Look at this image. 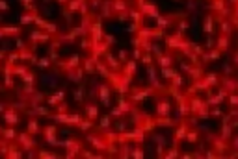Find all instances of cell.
<instances>
[{
    "label": "cell",
    "instance_id": "1",
    "mask_svg": "<svg viewBox=\"0 0 238 159\" xmlns=\"http://www.w3.org/2000/svg\"><path fill=\"white\" fill-rule=\"evenodd\" d=\"M28 135H30V133L26 132V133H20L17 139H19V143H22L24 148H34V146H35V141H34L32 137H28Z\"/></svg>",
    "mask_w": 238,
    "mask_h": 159
},
{
    "label": "cell",
    "instance_id": "6",
    "mask_svg": "<svg viewBox=\"0 0 238 159\" xmlns=\"http://www.w3.org/2000/svg\"><path fill=\"white\" fill-rule=\"evenodd\" d=\"M86 113H88V119H97V113H99V111H97L95 106H88V107H86Z\"/></svg>",
    "mask_w": 238,
    "mask_h": 159
},
{
    "label": "cell",
    "instance_id": "2",
    "mask_svg": "<svg viewBox=\"0 0 238 159\" xmlns=\"http://www.w3.org/2000/svg\"><path fill=\"white\" fill-rule=\"evenodd\" d=\"M88 141H89V143H93V146H95L97 150H106V146H108L102 139H99V137H95V135H89V137H88Z\"/></svg>",
    "mask_w": 238,
    "mask_h": 159
},
{
    "label": "cell",
    "instance_id": "8",
    "mask_svg": "<svg viewBox=\"0 0 238 159\" xmlns=\"http://www.w3.org/2000/svg\"><path fill=\"white\" fill-rule=\"evenodd\" d=\"M80 130H82V132L91 130V122H82V124H80Z\"/></svg>",
    "mask_w": 238,
    "mask_h": 159
},
{
    "label": "cell",
    "instance_id": "3",
    "mask_svg": "<svg viewBox=\"0 0 238 159\" xmlns=\"http://www.w3.org/2000/svg\"><path fill=\"white\" fill-rule=\"evenodd\" d=\"M43 135L47 137V141H48V143H52V144L56 143V128H54V126H50V128H47Z\"/></svg>",
    "mask_w": 238,
    "mask_h": 159
},
{
    "label": "cell",
    "instance_id": "7",
    "mask_svg": "<svg viewBox=\"0 0 238 159\" xmlns=\"http://www.w3.org/2000/svg\"><path fill=\"white\" fill-rule=\"evenodd\" d=\"M28 133H39V126H37V122L35 120H32V122H28Z\"/></svg>",
    "mask_w": 238,
    "mask_h": 159
},
{
    "label": "cell",
    "instance_id": "5",
    "mask_svg": "<svg viewBox=\"0 0 238 159\" xmlns=\"http://www.w3.org/2000/svg\"><path fill=\"white\" fill-rule=\"evenodd\" d=\"M2 135L7 139V141H13L15 137H17V133H15V130H11V128H7V130H2Z\"/></svg>",
    "mask_w": 238,
    "mask_h": 159
},
{
    "label": "cell",
    "instance_id": "4",
    "mask_svg": "<svg viewBox=\"0 0 238 159\" xmlns=\"http://www.w3.org/2000/svg\"><path fill=\"white\" fill-rule=\"evenodd\" d=\"M4 119H6V122H7L9 126H13V124H17V122H19V117H17V113H13V111H6Z\"/></svg>",
    "mask_w": 238,
    "mask_h": 159
},
{
    "label": "cell",
    "instance_id": "9",
    "mask_svg": "<svg viewBox=\"0 0 238 159\" xmlns=\"http://www.w3.org/2000/svg\"><path fill=\"white\" fill-rule=\"evenodd\" d=\"M110 126V119L106 117V119H101V128H108Z\"/></svg>",
    "mask_w": 238,
    "mask_h": 159
}]
</instances>
